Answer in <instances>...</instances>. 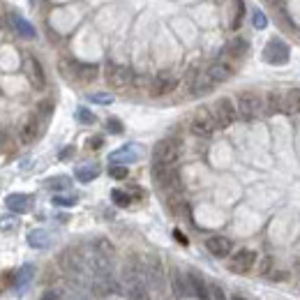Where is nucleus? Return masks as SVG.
<instances>
[{"instance_id": "f257e3e1", "label": "nucleus", "mask_w": 300, "mask_h": 300, "mask_svg": "<svg viewBox=\"0 0 300 300\" xmlns=\"http://www.w3.org/2000/svg\"><path fill=\"white\" fill-rule=\"evenodd\" d=\"M153 180L159 190L169 194L180 192V175L173 169V164H153Z\"/></svg>"}, {"instance_id": "f03ea898", "label": "nucleus", "mask_w": 300, "mask_h": 300, "mask_svg": "<svg viewBox=\"0 0 300 300\" xmlns=\"http://www.w3.org/2000/svg\"><path fill=\"white\" fill-rule=\"evenodd\" d=\"M60 268H63V273L67 275L70 279H81L83 277V270L88 268V261L86 257H83L79 250H65L63 254H60Z\"/></svg>"}, {"instance_id": "7ed1b4c3", "label": "nucleus", "mask_w": 300, "mask_h": 300, "mask_svg": "<svg viewBox=\"0 0 300 300\" xmlns=\"http://www.w3.org/2000/svg\"><path fill=\"white\" fill-rule=\"evenodd\" d=\"M180 157V141L175 139H162L153 150L155 164H175Z\"/></svg>"}, {"instance_id": "20e7f679", "label": "nucleus", "mask_w": 300, "mask_h": 300, "mask_svg": "<svg viewBox=\"0 0 300 300\" xmlns=\"http://www.w3.org/2000/svg\"><path fill=\"white\" fill-rule=\"evenodd\" d=\"M190 130H192V134H197V137H210V134L217 130V123H215L213 111L199 109L197 113L192 115Z\"/></svg>"}, {"instance_id": "39448f33", "label": "nucleus", "mask_w": 300, "mask_h": 300, "mask_svg": "<svg viewBox=\"0 0 300 300\" xmlns=\"http://www.w3.org/2000/svg\"><path fill=\"white\" fill-rule=\"evenodd\" d=\"M143 282H148L153 289H162L164 286V268L162 261L153 254L143 257Z\"/></svg>"}, {"instance_id": "423d86ee", "label": "nucleus", "mask_w": 300, "mask_h": 300, "mask_svg": "<svg viewBox=\"0 0 300 300\" xmlns=\"http://www.w3.org/2000/svg\"><path fill=\"white\" fill-rule=\"evenodd\" d=\"M104 77H106V83H109L111 88H115V90H123V88H127L132 83L130 67L118 65V63H109L106 70H104Z\"/></svg>"}, {"instance_id": "0eeeda50", "label": "nucleus", "mask_w": 300, "mask_h": 300, "mask_svg": "<svg viewBox=\"0 0 300 300\" xmlns=\"http://www.w3.org/2000/svg\"><path fill=\"white\" fill-rule=\"evenodd\" d=\"M289 53H291L289 44L279 37H273L266 44L263 58H266V63H270V65H284V63H289Z\"/></svg>"}, {"instance_id": "6e6552de", "label": "nucleus", "mask_w": 300, "mask_h": 300, "mask_svg": "<svg viewBox=\"0 0 300 300\" xmlns=\"http://www.w3.org/2000/svg\"><path fill=\"white\" fill-rule=\"evenodd\" d=\"M90 286H93V293L97 295V298H109V295L120 291V284H118V279L113 277V273H95Z\"/></svg>"}, {"instance_id": "1a4fd4ad", "label": "nucleus", "mask_w": 300, "mask_h": 300, "mask_svg": "<svg viewBox=\"0 0 300 300\" xmlns=\"http://www.w3.org/2000/svg\"><path fill=\"white\" fill-rule=\"evenodd\" d=\"M235 109H238V115L243 120H254L261 113V97L257 93H240Z\"/></svg>"}, {"instance_id": "9d476101", "label": "nucleus", "mask_w": 300, "mask_h": 300, "mask_svg": "<svg viewBox=\"0 0 300 300\" xmlns=\"http://www.w3.org/2000/svg\"><path fill=\"white\" fill-rule=\"evenodd\" d=\"M213 115H215L217 127H229V125H233L235 118H238V109H235V104L231 102L229 97H222L215 102Z\"/></svg>"}, {"instance_id": "9b49d317", "label": "nucleus", "mask_w": 300, "mask_h": 300, "mask_svg": "<svg viewBox=\"0 0 300 300\" xmlns=\"http://www.w3.org/2000/svg\"><path fill=\"white\" fill-rule=\"evenodd\" d=\"M254 263H257V252H252V250H238L231 257L229 261V270L231 273H250L252 268H254Z\"/></svg>"}, {"instance_id": "f8f14e48", "label": "nucleus", "mask_w": 300, "mask_h": 300, "mask_svg": "<svg viewBox=\"0 0 300 300\" xmlns=\"http://www.w3.org/2000/svg\"><path fill=\"white\" fill-rule=\"evenodd\" d=\"M23 65H26L28 81L33 83V88H37V90H42V88L46 86V74H44V67L39 65V60L35 58V55H28V58L23 60Z\"/></svg>"}, {"instance_id": "ddd939ff", "label": "nucleus", "mask_w": 300, "mask_h": 300, "mask_svg": "<svg viewBox=\"0 0 300 300\" xmlns=\"http://www.w3.org/2000/svg\"><path fill=\"white\" fill-rule=\"evenodd\" d=\"M175 86H178V79L173 74H169V72H162L150 81V95H155V97L169 95L171 90H175Z\"/></svg>"}, {"instance_id": "4468645a", "label": "nucleus", "mask_w": 300, "mask_h": 300, "mask_svg": "<svg viewBox=\"0 0 300 300\" xmlns=\"http://www.w3.org/2000/svg\"><path fill=\"white\" fill-rule=\"evenodd\" d=\"M233 74V67L229 65V63H213V65L208 67L206 72H203V77L208 79V81L213 83V86H217V83H224L226 79Z\"/></svg>"}, {"instance_id": "2eb2a0df", "label": "nucleus", "mask_w": 300, "mask_h": 300, "mask_svg": "<svg viewBox=\"0 0 300 300\" xmlns=\"http://www.w3.org/2000/svg\"><path fill=\"white\" fill-rule=\"evenodd\" d=\"M42 130H44V120H39L37 115H30L26 120V125L21 127V141L23 143H33L42 137Z\"/></svg>"}, {"instance_id": "dca6fc26", "label": "nucleus", "mask_w": 300, "mask_h": 300, "mask_svg": "<svg viewBox=\"0 0 300 300\" xmlns=\"http://www.w3.org/2000/svg\"><path fill=\"white\" fill-rule=\"evenodd\" d=\"M123 277H125L127 284L143 282V259H139V257H130V259H127L125 268H123Z\"/></svg>"}, {"instance_id": "f3484780", "label": "nucleus", "mask_w": 300, "mask_h": 300, "mask_svg": "<svg viewBox=\"0 0 300 300\" xmlns=\"http://www.w3.org/2000/svg\"><path fill=\"white\" fill-rule=\"evenodd\" d=\"M206 250L213 254V257H229L231 250H233V245H231V240L229 238H224V235H213V238H208L206 240Z\"/></svg>"}, {"instance_id": "a211bd4d", "label": "nucleus", "mask_w": 300, "mask_h": 300, "mask_svg": "<svg viewBox=\"0 0 300 300\" xmlns=\"http://www.w3.org/2000/svg\"><path fill=\"white\" fill-rule=\"evenodd\" d=\"M187 282H190V293L199 300H210V286L203 282V277L199 273H187Z\"/></svg>"}, {"instance_id": "6ab92c4d", "label": "nucleus", "mask_w": 300, "mask_h": 300, "mask_svg": "<svg viewBox=\"0 0 300 300\" xmlns=\"http://www.w3.org/2000/svg\"><path fill=\"white\" fill-rule=\"evenodd\" d=\"M5 206L10 208L12 213H26L28 208L33 206V197L21 194V192H14V194H10V197L5 199Z\"/></svg>"}, {"instance_id": "aec40b11", "label": "nucleus", "mask_w": 300, "mask_h": 300, "mask_svg": "<svg viewBox=\"0 0 300 300\" xmlns=\"http://www.w3.org/2000/svg\"><path fill=\"white\" fill-rule=\"evenodd\" d=\"M109 159L113 164H130V162H137L139 159V150L134 143H130V146H123L118 148V150H113V153L109 155Z\"/></svg>"}, {"instance_id": "412c9836", "label": "nucleus", "mask_w": 300, "mask_h": 300, "mask_svg": "<svg viewBox=\"0 0 300 300\" xmlns=\"http://www.w3.org/2000/svg\"><path fill=\"white\" fill-rule=\"evenodd\" d=\"M282 111L284 113H300V88H291L282 95Z\"/></svg>"}, {"instance_id": "4be33fe9", "label": "nucleus", "mask_w": 300, "mask_h": 300, "mask_svg": "<svg viewBox=\"0 0 300 300\" xmlns=\"http://www.w3.org/2000/svg\"><path fill=\"white\" fill-rule=\"evenodd\" d=\"M171 286H173V293L178 298H185V295H192L190 293V282H187V275H183L180 270H171Z\"/></svg>"}, {"instance_id": "5701e85b", "label": "nucleus", "mask_w": 300, "mask_h": 300, "mask_svg": "<svg viewBox=\"0 0 300 300\" xmlns=\"http://www.w3.org/2000/svg\"><path fill=\"white\" fill-rule=\"evenodd\" d=\"M49 243H51V235L44 229H33L28 233V245L33 247V250H44Z\"/></svg>"}, {"instance_id": "b1692460", "label": "nucleus", "mask_w": 300, "mask_h": 300, "mask_svg": "<svg viewBox=\"0 0 300 300\" xmlns=\"http://www.w3.org/2000/svg\"><path fill=\"white\" fill-rule=\"evenodd\" d=\"M93 254L104 257V259H111V261H113V259H115V247L111 245L106 238H97V240H93Z\"/></svg>"}, {"instance_id": "393cba45", "label": "nucleus", "mask_w": 300, "mask_h": 300, "mask_svg": "<svg viewBox=\"0 0 300 300\" xmlns=\"http://www.w3.org/2000/svg\"><path fill=\"white\" fill-rule=\"evenodd\" d=\"M77 180L79 183H93L95 178L99 175V166L97 164H83V166H79L77 169Z\"/></svg>"}, {"instance_id": "a878e982", "label": "nucleus", "mask_w": 300, "mask_h": 300, "mask_svg": "<svg viewBox=\"0 0 300 300\" xmlns=\"http://www.w3.org/2000/svg\"><path fill=\"white\" fill-rule=\"evenodd\" d=\"M127 300H150V293L146 289V282H134L127 286Z\"/></svg>"}, {"instance_id": "bb28decb", "label": "nucleus", "mask_w": 300, "mask_h": 300, "mask_svg": "<svg viewBox=\"0 0 300 300\" xmlns=\"http://www.w3.org/2000/svg\"><path fill=\"white\" fill-rule=\"evenodd\" d=\"M12 23H14V28H17V33L21 35V37H30V39H33L35 35H37V33H35V28L30 26V23H28L23 17H19V14H12Z\"/></svg>"}, {"instance_id": "cd10ccee", "label": "nucleus", "mask_w": 300, "mask_h": 300, "mask_svg": "<svg viewBox=\"0 0 300 300\" xmlns=\"http://www.w3.org/2000/svg\"><path fill=\"white\" fill-rule=\"evenodd\" d=\"M245 53H247V42L243 37L233 39V42L226 46V55H231V58H243Z\"/></svg>"}, {"instance_id": "c85d7f7f", "label": "nucleus", "mask_w": 300, "mask_h": 300, "mask_svg": "<svg viewBox=\"0 0 300 300\" xmlns=\"http://www.w3.org/2000/svg\"><path fill=\"white\" fill-rule=\"evenodd\" d=\"M70 178L67 175H55V178H49L46 180V190H51V192H65V190H70Z\"/></svg>"}, {"instance_id": "c756f323", "label": "nucleus", "mask_w": 300, "mask_h": 300, "mask_svg": "<svg viewBox=\"0 0 300 300\" xmlns=\"http://www.w3.org/2000/svg\"><path fill=\"white\" fill-rule=\"evenodd\" d=\"M277 111H282V95L279 93H268L266 97V113H277Z\"/></svg>"}, {"instance_id": "7c9ffc66", "label": "nucleus", "mask_w": 300, "mask_h": 300, "mask_svg": "<svg viewBox=\"0 0 300 300\" xmlns=\"http://www.w3.org/2000/svg\"><path fill=\"white\" fill-rule=\"evenodd\" d=\"M233 3V17H231V28L238 30L240 28V21H243V14H245V3L243 0H231Z\"/></svg>"}, {"instance_id": "2f4dec72", "label": "nucleus", "mask_w": 300, "mask_h": 300, "mask_svg": "<svg viewBox=\"0 0 300 300\" xmlns=\"http://www.w3.org/2000/svg\"><path fill=\"white\" fill-rule=\"evenodd\" d=\"M35 275V266H23L21 270L17 273V289H23Z\"/></svg>"}, {"instance_id": "473e14b6", "label": "nucleus", "mask_w": 300, "mask_h": 300, "mask_svg": "<svg viewBox=\"0 0 300 300\" xmlns=\"http://www.w3.org/2000/svg\"><path fill=\"white\" fill-rule=\"evenodd\" d=\"M111 199H113V203L115 206H120V208H127L132 203L130 192H125V190H113L111 192Z\"/></svg>"}, {"instance_id": "72a5a7b5", "label": "nucleus", "mask_w": 300, "mask_h": 300, "mask_svg": "<svg viewBox=\"0 0 300 300\" xmlns=\"http://www.w3.org/2000/svg\"><path fill=\"white\" fill-rule=\"evenodd\" d=\"M51 113H53V102H51V99H44V102H39V106H37V118L39 120H44V123H46V120L51 118Z\"/></svg>"}, {"instance_id": "f704fd0d", "label": "nucleus", "mask_w": 300, "mask_h": 300, "mask_svg": "<svg viewBox=\"0 0 300 300\" xmlns=\"http://www.w3.org/2000/svg\"><path fill=\"white\" fill-rule=\"evenodd\" d=\"M109 175L111 178H115V180H125L127 175H130V171H127L125 164H113V166L109 169Z\"/></svg>"}, {"instance_id": "c9c22d12", "label": "nucleus", "mask_w": 300, "mask_h": 300, "mask_svg": "<svg viewBox=\"0 0 300 300\" xmlns=\"http://www.w3.org/2000/svg\"><path fill=\"white\" fill-rule=\"evenodd\" d=\"M79 199L77 197H63V194H55L53 197V206H60V208H72L77 206Z\"/></svg>"}, {"instance_id": "e433bc0d", "label": "nucleus", "mask_w": 300, "mask_h": 300, "mask_svg": "<svg viewBox=\"0 0 300 300\" xmlns=\"http://www.w3.org/2000/svg\"><path fill=\"white\" fill-rule=\"evenodd\" d=\"M77 118H79V123H83V125H93L95 120H97V118H95V113H93V111L83 109V106L77 111Z\"/></svg>"}, {"instance_id": "4c0bfd02", "label": "nucleus", "mask_w": 300, "mask_h": 300, "mask_svg": "<svg viewBox=\"0 0 300 300\" xmlns=\"http://www.w3.org/2000/svg\"><path fill=\"white\" fill-rule=\"evenodd\" d=\"M252 23H254V28H259V30H263V28L268 26V19L266 14H263L261 10H257L254 14H252Z\"/></svg>"}, {"instance_id": "58836bf2", "label": "nucleus", "mask_w": 300, "mask_h": 300, "mask_svg": "<svg viewBox=\"0 0 300 300\" xmlns=\"http://www.w3.org/2000/svg\"><path fill=\"white\" fill-rule=\"evenodd\" d=\"M90 102H95V104H113V95H109V93H95V95H90Z\"/></svg>"}, {"instance_id": "ea45409f", "label": "nucleus", "mask_w": 300, "mask_h": 300, "mask_svg": "<svg viewBox=\"0 0 300 300\" xmlns=\"http://www.w3.org/2000/svg\"><path fill=\"white\" fill-rule=\"evenodd\" d=\"M106 127H109V132H113V134H120V132H123V123H120L118 118H109L106 120Z\"/></svg>"}, {"instance_id": "a19ab883", "label": "nucleus", "mask_w": 300, "mask_h": 300, "mask_svg": "<svg viewBox=\"0 0 300 300\" xmlns=\"http://www.w3.org/2000/svg\"><path fill=\"white\" fill-rule=\"evenodd\" d=\"M210 300H226L222 286H217V284H213V286H210Z\"/></svg>"}, {"instance_id": "79ce46f5", "label": "nucleus", "mask_w": 300, "mask_h": 300, "mask_svg": "<svg viewBox=\"0 0 300 300\" xmlns=\"http://www.w3.org/2000/svg\"><path fill=\"white\" fill-rule=\"evenodd\" d=\"M0 226H3L5 231H10V229H14V226H17V222H14V219H10V217H3V219H0Z\"/></svg>"}, {"instance_id": "37998d69", "label": "nucleus", "mask_w": 300, "mask_h": 300, "mask_svg": "<svg viewBox=\"0 0 300 300\" xmlns=\"http://www.w3.org/2000/svg\"><path fill=\"white\" fill-rule=\"evenodd\" d=\"M102 143H104V139H102V137H93L90 141H88V146L93 148V150H97V148H102Z\"/></svg>"}, {"instance_id": "c03bdc74", "label": "nucleus", "mask_w": 300, "mask_h": 300, "mask_svg": "<svg viewBox=\"0 0 300 300\" xmlns=\"http://www.w3.org/2000/svg\"><path fill=\"white\" fill-rule=\"evenodd\" d=\"M39 300H60V293H58V291H46V293H44Z\"/></svg>"}, {"instance_id": "a18cd8bd", "label": "nucleus", "mask_w": 300, "mask_h": 300, "mask_svg": "<svg viewBox=\"0 0 300 300\" xmlns=\"http://www.w3.org/2000/svg\"><path fill=\"white\" fill-rule=\"evenodd\" d=\"M7 139H10V137H7V132L3 130V127H0V150H3V148L7 146Z\"/></svg>"}, {"instance_id": "49530a36", "label": "nucleus", "mask_w": 300, "mask_h": 300, "mask_svg": "<svg viewBox=\"0 0 300 300\" xmlns=\"http://www.w3.org/2000/svg\"><path fill=\"white\" fill-rule=\"evenodd\" d=\"M74 155V148H65V150H60V159H70Z\"/></svg>"}, {"instance_id": "de8ad7c7", "label": "nucleus", "mask_w": 300, "mask_h": 300, "mask_svg": "<svg viewBox=\"0 0 300 300\" xmlns=\"http://www.w3.org/2000/svg\"><path fill=\"white\" fill-rule=\"evenodd\" d=\"M173 238L178 240L180 245H187V238H185V235H183V233H180V231H173Z\"/></svg>"}, {"instance_id": "09e8293b", "label": "nucleus", "mask_w": 300, "mask_h": 300, "mask_svg": "<svg viewBox=\"0 0 300 300\" xmlns=\"http://www.w3.org/2000/svg\"><path fill=\"white\" fill-rule=\"evenodd\" d=\"M268 270H270V259H268V257H266V259H263V261H261V273H263V275H266V273H268Z\"/></svg>"}, {"instance_id": "8fccbe9b", "label": "nucleus", "mask_w": 300, "mask_h": 300, "mask_svg": "<svg viewBox=\"0 0 300 300\" xmlns=\"http://www.w3.org/2000/svg\"><path fill=\"white\" fill-rule=\"evenodd\" d=\"M5 26H7V21L3 17H0V30H5Z\"/></svg>"}, {"instance_id": "3c124183", "label": "nucleus", "mask_w": 300, "mask_h": 300, "mask_svg": "<svg viewBox=\"0 0 300 300\" xmlns=\"http://www.w3.org/2000/svg\"><path fill=\"white\" fill-rule=\"evenodd\" d=\"M233 300H245V298H243V295H233Z\"/></svg>"}]
</instances>
